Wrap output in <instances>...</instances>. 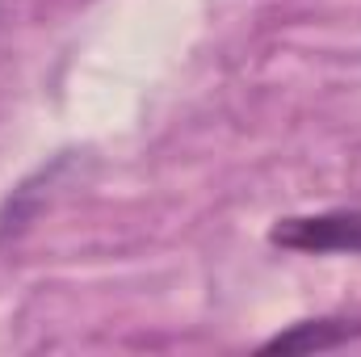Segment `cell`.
I'll list each match as a JSON object with an SVG mask.
<instances>
[{"label": "cell", "mask_w": 361, "mask_h": 357, "mask_svg": "<svg viewBox=\"0 0 361 357\" xmlns=\"http://www.w3.org/2000/svg\"><path fill=\"white\" fill-rule=\"evenodd\" d=\"M4 4H8V0H0V17H4Z\"/></svg>", "instance_id": "3957f363"}, {"label": "cell", "mask_w": 361, "mask_h": 357, "mask_svg": "<svg viewBox=\"0 0 361 357\" xmlns=\"http://www.w3.org/2000/svg\"><path fill=\"white\" fill-rule=\"evenodd\" d=\"M269 244L298 257H361V206L277 219Z\"/></svg>", "instance_id": "6da1fadb"}, {"label": "cell", "mask_w": 361, "mask_h": 357, "mask_svg": "<svg viewBox=\"0 0 361 357\" xmlns=\"http://www.w3.org/2000/svg\"><path fill=\"white\" fill-rule=\"evenodd\" d=\"M361 341V320L349 315H319V320H298L269 341H261V353H332L349 349Z\"/></svg>", "instance_id": "7a4b0ae2"}]
</instances>
